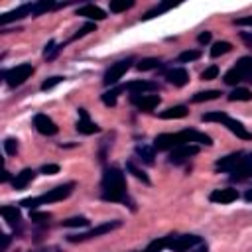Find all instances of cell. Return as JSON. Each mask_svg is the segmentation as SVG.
<instances>
[{"instance_id":"40","label":"cell","mask_w":252,"mask_h":252,"mask_svg":"<svg viewBox=\"0 0 252 252\" xmlns=\"http://www.w3.org/2000/svg\"><path fill=\"white\" fill-rule=\"evenodd\" d=\"M4 152L8 156H16L18 154V140L16 138H6L4 140Z\"/></svg>"},{"instance_id":"18","label":"cell","mask_w":252,"mask_h":252,"mask_svg":"<svg viewBox=\"0 0 252 252\" xmlns=\"http://www.w3.org/2000/svg\"><path fill=\"white\" fill-rule=\"evenodd\" d=\"M77 132L79 134H85V136H89V134H96V132H100V126L98 124H94L91 118H89V112L85 110V108H79V122H77Z\"/></svg>"},{"instance_id":"2","label":"cell","mask_w":252,"mask_h":252,"mask_svg":"<svg viewBox=\"0 0 252 252\" xmlns=\"http://www.w3.org/2000/svg\"><path fill=\"white\" fill-rule=\"evenodd\" d=\"M187 144H197V146H213V138L207 136L205 132L193 130V128H185L181 132L175 134H158L154 140V148L158 152H171L179 146H187Z\"/></svg>"},{"instance_id":"10","label":"cell","mask_w":252,"mask_h":252,"mask_svg":"<svg viewBox=\"0 0 252 252\" xmlns=\"http://www.w3.org/2000/svg\"><path fill=\"white\" fill-rule=\"evenodd\" d=\"M201 242H203V238L199 234H175L169 244V250L171 252H189L195 246H199Z\"/></svg>"},{"instance_id":"38","label":"cell","mask_w":252,"mask_h":252,"mask_svg":"<svg viewBox=\"0 0 252 252\" xmlns=\"http://www.w3.org/2000/svg\"><path fill=\"white\" fill-rule=\"evenodd\" d=\"M65 81V77H61V75H55V77H49V79H45L43 83H41V91H49V89H53V87H57L59 83H63Z\"/></svg>"},{"instance_id":"45","label":"cell","mask_w":252,"mask_h":252,"mask_svg":"<svg viewBox=\"0 0 252 252\" xmlns=\"http://www.w3.org/2000/svg\"><path fill=\"white\" fill-rule=\"evenodd\" d=\"M240 39H242V41H244L248 47H252V33H248V32H242V33H240Z\"/></svg>"},{"instance_id":"19","label":"cell","mask_w":252,"mask_h":252,"mask_svg":"<svg viewBox=\"0 0 252 252\" xmlns=\"http://www.w3.org/2000/svg\"><path fill=\"white\" fill-rule=\"evenodd\" d=\"M77 16H83V18H87V20L100 22V20L106 18V12H104L102 8H98V6H94V4H85V6L77 8Z\"/></svg>"},{"instance_id":"46","label":"cell","mask_w":252,"mask_h":252,"mask_svg":"<svg viewBox=\"0 0 252 252\" xmlns=\"http://www.w3.org/2000/svg\"><path fill=\"white\" fill-rule=\"evenodd\" d=\"M193 252H209V248H207V244H205V242H201Z\"/></svg>"},{"instance_id":"42","label":"cell","mask_w":252,"mask_h":252,"mask_svg":"<svg viewBox=\"0 0 252 252\" xmlns=\"http://www.w3.org/2000/svg\"><path fill=\"white\" fill-rule=\"evenodd\" d=\"M39 173H43V175H55V173H59V165L57 163H45V165H41Z\"/></svg>"},{"instance_id":"20","label":"cell","mask_w":252,"mask_h":252,"mask_svg":"<svg viewBox=\"0 0 252 252\" xmlns=\"http://www.w3.org/2000/svg\"><path fill=\"white\" fill-rule=\"evenodd\" d=\"M33 177H35V171L32 169V167H24L20 173H16V177L12 179V187L16 189V191H22V189H26L32 181H33Z\"/></svg>"},{"instance_id":"33","label":"cell","mask_w":252,"mask_h":252,"mask_svg":"<svg viewBox=\"0 0 252 252\" xmlns=\"http://www.w3.org/2000/svg\"><path fill=\"white\" fill-rule=\"evenodd\" d=\"M91 220L87 217H71V219H65L61 222V226H67V228H77V226H89Z\"/></svg>"},{"instance_id":"52","label":"cell","mask_w":252,"mask_h":252,"mask_svg":"<svg viewBox=\"0 0 252 252\" xmlns=\"http://www.w3.org/2000/svg\"><path fill=\"white\" fill-rule=\"evenodd\" d=\"M142 252H148V250H142Z\"/></svg>"},{"instance_id":"12","label":"cell","mask_w":252,"mask_h":252,"mask_svg":"<svg viewBox=\"0 0 252 252\" xmlns=\"http://www.w3.org/2000/svg\"><path fill=\"white\" fill-rule=\"evenodd\" d=\"M197 154H199V146H197V144L179 146V148H175V150L169 152L167 161L173 163V165H181V163H185L189 158H193V156H197Z\"/></svg>"},{"instance_id":"5","label":"cell","mask_w":252,"mask_h":252,"mask_svg":"<svg viewBox=\"0 0 252 252\" xmlns=\"http://www.w3.org/2000/svg\"><path fill=\"white\" fill-rule=\"evenodd\" d=\"M222 81H224V85H230V87H236L242 81L252 83V57L250 55L240 57L236 61V65L224 73V79Z\"/></svg>"},{"instance_id":"44","label":"cell","mask_w":252,"mask_h":252,"mask_svg":"<svg viewBox=\"0 0 252 252\" xmlns=\"http://www.w3.org/2000/svg\"><path fill=\"white\" fill-rule=\"evenodd\" d=\"M236 26H252V16H246V18H236L234 20Z\"/></svg>"},{"instance_id":"47","label":"cell","mask_w":252,"mask_h":252,"mask_svg":"<svg viewBox=\"0 0 252 252\" xmlns=\"http://www.w3.org/2000/svg\"><path fill=\"white\" fill-rule=\"evenodd\" d=\"M244 199H246L248 203H252V189H248V191L244 193Z\"/></svg>"},{"instance_id":"6","label":"cell","mask_w":252,"mask_h":252,"mask_svg":"<svg viewBox=\"0 0 252 252\" xmlns=\"http://www.w3.org/2000/svg\"><path fill=\"white\" fill-rule=\"evenodd\" d=\"M122 226V220H106V222H102V224H96V226H93L91 230H87V232H77V234H69L67 236V240L69 242H73V244H77V242H87V240H93V238H98V236H102V234H106V232H112V230H116V228H120Z\"/></svg>"},{"instance_id":"21","label":"cell","mask_w":252,"mask_h":252,"mask_svg":"<svg viewBox=\"0 0 252 252\" xmlns=\"http://www.w3.org/2000/svg\"><path fill=\"white\" fill-rule=\"evenodd\" d=\"M189 114V108L185 104H177V106H169L165 110L159 112L161 120H175V118H185Z\"/></svg>"},{"instance_id":"16","label":"cell","mask_w":252,"mask_h":252,"mask_svg":"<svg viewBox=\"0 0 252 252\" xmlns=\"http://www.w3.org/2000/svg\"><path fill=\"white\" fill-rule=\"evenodd\" d=\"M240 195L236 189L232 187H222V189H213L211 195H209V201L211 203H217V205H228L232 201H236Z\"/></svg>"},{"instance_id":"13","label":"cell","mask_w":252,"mask_h":252,"mask_svg":"<svg viewBox=\"0 0 252 252\" xmlns=\"http://www.w3.org/2000/svg\"><path fill=\"white\" fill-rule=\"evenodd\" d=\"M130 102L136 108H140L144 112H150L161 102V98H159V94H152V93L150 94H130Z\"/></svg>"},{"instance_id":"25","label":"cell","mask_w":252,"mask_h":252,"mask_svg":"<svg viewBox=\"0 0 252 252\" xmlns=\"http://www.w3.org/2000/svg\"><path fill=\"white\" fill-rule=\"evenodd\" d=\"M173 236L175 234H165V236H161V238H156V240H152L150 244H148V252H161V250H169V244H171V240H173Z\"/></svg>"},{"instance_id":"17","label":"cell","mask_w":252,"mask_h":252,"mask_svg":"<svg viewBox=\"0 0 252 252\" xmlns=\"http://www.w3.org/2000/svg\"><path fill=\"white\" fill-rule=\"evenodd\" d=\"M165 81L173 87H185L189 83V71L185 67H171L165 71Z\"/></svg>"},{"instance_id":"32","label":"cell","mask_w":252,"mask_h":252,"mask_svg":"<svg viewBox=\"0 0 252 252\" xmlns=\"http://www.w3.org/2000/svg\"><path fill=\"white\" fill-rule=\"evenodd\" d=\"M228 51H232V43H228V41H217L211 47V57H220V55H224Z\"/></svg>"},{"instance_id":"11","label":"cell","mask_w":252,"mask_h":252,"mask_svg":"<svg viewBox=\"0 0 252 252\" xmlns=\"http://www.w3.org/2000/svg\"><path fill=\"white\" fill-rule=\"evenodd\" d=\"M28 16H35V2H28V4H22L6 14L0 16V26H6V24H12L16 20H24Z\"/></svg>"},{"instance_id":"24","label":"cell","mask_w":252,"mask_h":252,"mask_svg":"<svg viewBox=\"0 0 252 252\" xmlns=\"http://www.w3.org/2000/svg\"><path fill=\"white\" fill-rule=\"evenodd\" d=\"M250 177H252V161H250V158L246 154V161L236 171L230 173V181H244V179H250Z\"/></svg>"},{"instance_id":"27","label":"cell","mask_w":252,"mask_h":252,"mask_svg":"<svg viewBox=\"0 0 252 252\" xmlns=\"http://www.w3.org/2000/svg\"><path fill=\"white\" fill-rule=\"evenodd\" d=\"M120 93H124V87H122V85H120V87H110L108 91H104V93L100 94V100H102L106 106H114Z\"/></svg>"},{"instance_id":"48","label":"cell","mask_w":252,"mask_h":252,"mask_svg":"<svg viewBox=\"0 0 252 252\" xmlns=\"http://www.w3.org/2000/svg\"><path fill=\"white\" fill-rule=\"evenodd\" d=\"M8 179H10V171H8V169H4V175H2V183H6Z\"/></svg>"},{"instance_id":"50","label":"cell","mask_w":252,"mask_h":252,"mask_svg":"<svg viewBox=\"0 0 252 252\" xmlns=\"http://www.w3.org/2000/svg\"><path fill=\"white\" fill-rule=\"evenodd\" d=\"M39 252H59L57 248H47V250H39Z\"/></svg>"},{"instance_id":"29","label":"cell","mask_w":252,"mask_h":252,"mask_svg":"<svg viewBox=\"0 0 252 252\" xmlns=\"http://www.w3.org/2000/svg\"><path fill=\"white\" fill-rule=\"evenodd\" d=\"M126 171H130L136 179H140V181H142V183H146V185H150V183H152V181H150V177H148V173H146L144 169H140L132 159H128V161H126Z\"/></svg>"},{"instance_id":"43","label":"cell","mask_w":252,"mask_h":252,"mask_svg":"<svg viewBox=\"0 0 252 252\" xmlns=\"http://www.w3.org/2000/svg\"><path fill=\"white\" fill-rule=\"evenodd\" d=\"M197 41H199L201 45L209 43V41H211V32H201V33H199V37H197Z\"/></svg>"},{"instance_id":"39","label":"cell","mask_w":252,"mask_h":252,"mask_svg":"<svg viewBox=\"0 0 252 252\" xmlns=\"http://www.w3.org/2000/svg\"><path fill=\"white\" fill-rule=\"evenodd\" d=\"M30 219L35 222V224H45V222H49V219H51V215L49 213H39V211H32L30 213Z\"/></svg>"},{"instance_id":"1","label":"cell","mask_w":252,"mask_h":252,"mask_svg":"<svg viewBox=\"0 0 252 252\" xmlns=\"http://www.w3.org/2000/svg\"><path fill=\"white\" fill-rule=\"evenodd\" d=\"M100 199L106 203H122L134 209V201L126 191V177L120 167L116 165L104 167L100 177Z\"/></svg>"},{"instance_id":"7","label":"cell","mask_w":252,"mask_h":252,"mask_svg":"<svg viewBox=\"0 0 252 252\" xmlns=\"http://www.w3.org/2000/svg\"><path fill=\"white\" fill-rule=\"evenodd\" d=\"M32 75H33V65H32V63H20V65H16V67H12V69H4V71H2V79H4L6 85L12 87V89L24 85Z\"/></svg>"},{"instance_id":"23","label":"cell","mask_w":252,"mask_h":252,"mask_svg":"<svg viewBox=\"0 0 252 252\" xmlns=\"http://www.w3.org/2000/svg\"><path fill=\"white\" fill-rule=\"evenodd\" d=\"M136 156L146 163V165H154V158H156V148L148 146V144H138L136 146Z\"/></svg>"},{"instance_id":"26","label":"cell","mask_w":252,"mask_h":252,"mask_svg":"<svg viewBox=\"0 0 252 252\" xmlns=\"http://www.w3.org/2000/svg\"><path fill=\"white\" fill-rule=\"evenodd\" d=\"M226 98H228L230 102H238V100L248 102V100H252V91H248V89H244V87H234V89L228 93Z\"/></svg>"},{"instance_id":"49","label":"cell","mask_w":252,"mask_h":252,"mask_svg":"<svg viewBox=\"0 0 252 252\" xmlns=\"http://www.w3.org/2000/svg\"><path fill=\"white\" fill-rule=\"evenodd\" d=\"M8 244H10V236L6 234V236H4V248H8Z\"/></svg>"},{"instance_id":"31","label":"cell","mask_w":252,"mask_h":252,"mask_svg":"<svg viewBox=\"0 0 252 252\" xmlns=\"http://www.w3.org/2000/svg\"><path fill=\"white\" fill-rule=\"evenodd\" d=\"M159 67H161V61L158 57H146L136 65L138 71H152V69H159Z\"/></svg>"},{"instance_id":"34","label":"cell","mask_w":252,"mask_h":252,"mask_svg":"<svg viewBox=\"0 0 252 252\" xmlns=\"http://www.w3.org/2000/svg\"><path fill=\"white\" fill-rule=\"evenodd\" d=\"M201 57V51L199 49H185L179 53V63H191V61H197Z\"/></svg>"},{"instance_id":"28","label":"cell","mask_w":252,"mask_h":252,"mask_svg":"<svg viewBox=\"0 0 252 252\" xmlns=\"http://www.w3.org/2000/svg\"><path fill=\"white\" fill-rule=\"evenodd\" d=\"M222 93L220 91H217V89H211V91H199V93H195L193 96H191V102H205V100H215V98H219Z\"/></svg>"},{"instance_id":"36","label":"cell","mask_w":252,"mask_h":252,"mask_svg":"<svg viewBox=\"0 0 252 252\" xmlns=\"http://www.w3.org/2000/svg\"><path fill=\"white\" fill-rule=\"evenodd\" d=\"M110 12H114V14H118V12H126V10H130L132 6H134V0H122V2H116V0H112L110 4Z\"/></svg>"},{"instance_id":"9","label":"cell","mask_w":252,"mask_h":252,"mask_svg":"<svg viewBox=\"0 0 252 252\" xmlns=\"http://www.w3.org/2000/svg\"><path fill=\"white\" fill-rule=\"evenodd\" d=\"M244 161H246V152H232V154H228V156L217 159V161H215V169H217V171H224V173H232V171H236Z\"/></svg>"},{"instance_id":"3","label":"cell","mask_w":252,"mask_h":252,"mask_svg":"<svg viewBox=\"0 0 252 252\" xmlns=\"http://www.w3.org/2000/svg\"><path fill=\"white\" fill-rule=\"evenodd\" d=\"M73 191H75V183H73V181H69V183L57 185V187H53V189L45 191V193H43V195H39V197L24 199V201H20V205H22V207H28V209H32V211H33V209H35V207H39V205H49V203L63 201V199H67Z\"/></svg>"},{"instance_id":"37","label":"cell","mask_w":252,"mask_h":252,"mask_svg":"<svg viewBox=\"0 0 252 252\" xmlns=\"http://www.w3.org/2000/svg\"><path fill=\"white\" fill-rule=\"evenodd\" d=\"M94 30H96L94 22H87L83 28H79V32H77V33H73V35H71V39H69V41H75V39H79V37H85L87 33H91V32H94Z\"/></svg>"},{"instance_id":"14","label":"cell","mask_w":252,"mask_h":252,"mask_svg":"<svg viewBox=\"0 0 252 252\" xmlns=\"http://www.w3.org/2000/svg\"><path fill=\"white\" fill-rule=\"evenodd\" d=\"M122 87H124V91H128L132 94H150V93H156L159 89L158 83H154V81H142V79L130 81V83H126Z\"/></svg>"},{"instance_id":"15","label":"cell","mask_w":252,"mask_h":252,"mask_svg":"<svg viewBox=\"0 0 252 252\" xmlns=\"http://www.w3.org/2000/svg\"><path fill=\"white\" fill-rule=\"evenodd\" d=\"M33 126H35V130L39 132V134H43V136H55L57 134V124L47 116V114H43V112H37L35 116H33Z\"/></svg>"},{"instance_id":"41","label":"cell","mask_w":252,"mask_h":252,"mask_svg":"<svg viewBox=\"0 0 252 252\" xmlns=\"http://www.w3.org/2000/svg\"><path fill=\"white\" fill-rule=\"evenodd\" d=\"M219 77V67L217 65H211V67H207L203 73H201V79L203 81H213V79H217Z\"/></svg>"},{"instance_id":"4","label":"cell","mask_w":252,"mask_h":252,"mask_svg":"<svg viewBox=\"0 0 252 252\" xmlns=\"http://www.w3.org/2000/svg\"><path fill=\"white\" fill-rule=\"evenodd\" d=\"M201 120H203V122H219V124L226 126L236 138H240V140H252V132H248L246 126H244L242 122L230 118V116H228L226 112H222V110H211V112H205V114L201 116Z\"/></svg>"},{"instance_id":"8","label":"cell","mask_w":252,"mask_h":252,"mask_svg":"<svg viewBox=\"0 0 252 252\" xmlns=\"http://www.w3.org/2000/svg\"><path fill=\"white\" fill-rule=\"evenodd\" d=\"M132 63H134L132 57H126V59H120V61L112 63V65L106 69V73H104V77H102V83H104L106 87L116 85V83L122 79V75L132 67Z\"/></svg>"},{"instance_id":"51","label":"cell","mask_w":252,"mask_h":252,"mask_svg":"<svg viewBox=\"0 0 252 252\" xmlns=\"http://www.w3.org/2000/svg\"><path fill=\"white\" fill-rule=\"evenodd\" d=\"M248 158H250V161H252V152H250V154H248Z\"/></svg>"},{"instance_id":"35","label":"cell","mask_w":252,"mask_h":252,"mask_svg":"<svg viewBox=\"0 0 252 252\" xmlns=\"http://www.w3.org/2000/svg\"><path fill=\"white\" fill-rule=\"evenodd\" d=\"M63 45H65V43L55 45V41L51 39V41L45 45V49H43V57H45V59H55V57H57V53L63 49Z\"/></svg>"},{"instance_id":"22","label":"cell","mask_w":252,"mask_h":252,"mask_svg":"<svg viewBox=\"0 0 252 252\" xmlns=\"http://www.w3.org/2000/svg\"><path fill=\"white\" fill-rule=\"evenodd\" d=\"M0 213H2V217L8 220V224L10 226H20V220H22V215H20V209L16 207V205H4L2 209H0Z\"/></svg>"},{"instance_id":"30","label":"cell","mask_w":252,"mask_h":252,"mask_svg":"<svg viewBox=\"0 0 252 252\" xmlns=\"http://www.w3.org/2000/svg\"><path fill=\"white\" fill-rule=\"evenodd\" d=\"M175 4L173 2H161V4H158V6H154L152 10H148L144 16H142V20H152V18H156V16H159V14H163V12H167V10H171Z\"/></svg>"}]
</instances>
